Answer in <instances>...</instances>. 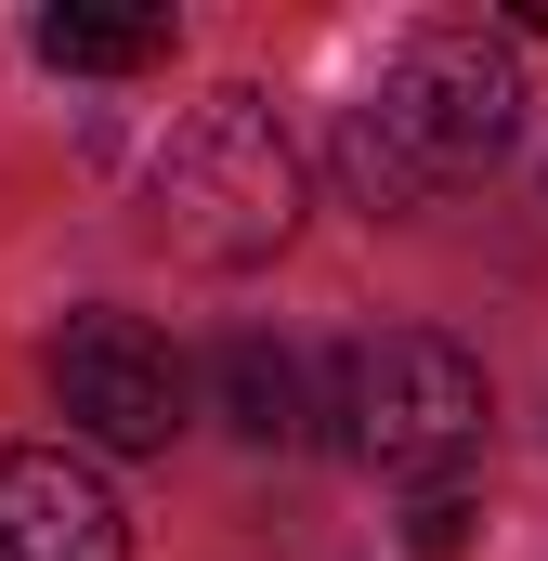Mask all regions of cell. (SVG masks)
Segmentation results:
<instances>
[{
	"mask_svg": "<svg viewBox=\"0 0 548 561\" xmlns=\"http://www.w3.org/2000/svg\"><path fill=\"white\" fill-rule=\"evenodd\" d=\"M510 144H523V66L483 26H418L379 66V92L340 118V183L366 222H418L457 183H483Z\"/></svg>",
	"mask_w": 548,
	"mask_h": 561,
	"instance_id": "1",
	"label": "cell"
},
{
	"mask_svg": "<svg viewBox=\"0 0 548 561\" xmlns=\"http://www.w3.org/2000/svg\"><path fill=\"white\" fill-rule=\"evenodd\" d=\"M144 222H157V249H183L209 275H249V262H274L300 236V144L274 131L262 92H209L183 131L157 144Z\"/></svg>",
	"mask_w": 548,
	"mask_h": 561,
	"instance_id": "2",
	"label": "cell"
},
{
	"mask_svg": "<svg viewBox=\"0 0 548 561\" xmlns=\"http://www.w3.org/2000/svg\"><path fill=\"white\" fill-rule=\"evenodd\" d=\"M313 419H340V444L379 457L392 483H457L483 457V431H496V392H483V366L444 327H379V340H353L327 366Z\"/></svg>",
	"mask_w": 548,
	"mask_h": 561,
	"instance_id": "3",
	"label": "cell"
},
{
	"mask_svg": "<svg viewBox=\"0 0 548 561\" xmlns=\"http://www.w3.org/2000/svg\"><path fill=\"white\" fill-rule=\"evenodd\" d=\"M53 405L105 457H170V431L196 419V366L144 327V313H79L53 340Z\"/></svg>",
	"mask_w": 548,
	"mask_h": 561,
	"instance_id": "4",
	"label": "cell"
},
{
	"mask_svg": "<svg viewBox=\"0 0 548 561\" xmlns=\"http://www.w3.org/2000/svg\"><path fill=\"white\" fill-rule=\"evenodd\" d=\"M0 561H132V510L66 444H0Z\"/></svg>",
	"mask_w": 548,
	"mask_h": 561,
	"instance_id": "5",
	"label": "cell"
},
{
	"mask_svg": "<svg viewBox=\"0 0 548 561\" xmlns=\"http://www.w3.org/2000/svg\"><path fill=\"white\" fill-rule=\"evenodd\" d=\"M209 419L236 431V444H300L313 431V366L287 340H262V327H236L209 353Z\"/></svg>",
	"mask_w": 548,
	"mask_h": 561,
	"instance_id": "6",
	"label": "cell"
},
{
	"mask_svg": "<svg viewBox=\"0 0 548 561\" xmlns=\"http://www.w3.org/2000/svg\"><path fill=\"white\" fill-rule=\"evenodd\" d=\"M170 13L157 0H53L39 13V66H66V79H144V66H170Z\"/></svg>",
	"mask_w": 548,
	"mask_h": 561,
	"instance_id": "7",
	"label": "cell"
},
{
	"mask_svg": "<svg viewBox=\"0 0 548 561\" xmlns=\"http://www.w3.org/2000/svg\"><path fill=\"white\" fill-rule=\"evenodd\" d=\"M470 523H483L470 483H418V496H406V549H418V561H457V549H470Z\"/></svg>",
	"mask_w": 548,
	"mask_h": 561,
	"instance_id": "8",
	"label": "cell"
}]
</instances>
